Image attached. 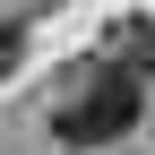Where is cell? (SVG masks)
<instances>
[{"label":"cell","mask_w":155,"mask_h":155,"mask_svg":"<svg viewBox=\"0 0 155 155\" xmlns=\"http://www.w3.org/2000/svg\"><path fill=\"white\" fill-rule=\"evenodd\" d=\"M138 112H147V78L121 69V61H95L61 104H52V129H61L69 147H112V138L138 129Z\"/></svg>","instance_id":"cell-1"},{"label":"cell","mask_w":155,"mask_h":155,"mask_svg":"<svg viewBox=\"0 0 155 155\" xmlns=\"http://www.w3.org/2000/svg\"><path fill=\"white\" fill-rule=\"evenodd\" d=\"M104 61L155 78V17H112V26H104Z\"/></svg>","instance_id":"cell-2"},{"label":"cell","mask_w":155,"mask_h":155,"mask_svg":"<svg viewBox=\"0 0 155 155\" xmlns=\"http://www.w3.org/2000/svg\"><path fill=\"white\" fill-rule=\"evenodd\" d=\"M17 61H26V35H17L9 17H0V78H17Z\"/></svg>","instance_id":"cell-3"}]
</instances>
